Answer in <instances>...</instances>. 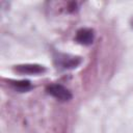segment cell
Here are the masks:
<instances>
[{"instance_id":"6da1fadb","label":"cell","mask_w":133,"mask_h":133,"mask_svg":"<svg viewBox=\"0 0 133 133\" xmlns=\"http://www.w3.org/2000/svg\"><path fill=\"white\" fill-rule=\"evenodd\" d=\"M47 91L48 94L60 101H69L72 99L71 91L61 84H51L50 86H48Z\"/></svg>"},{"instance_id":"3957f363","label":"cell","mask_w":133,"mask_h":133,"mask_svg":"<svg viewBox=\"0 0 133 133\" xmlns=\"http://www.w3.org/2000/svg\"><path fill=\"white\" fill-rule=\"evenodd\" d=\"M76 39L78 43H80L82 45H90L94 41V31L91 29L82 28V29L78 30Z\"/></svg>"},{"instance_id":"7a4b0ae2","label":"cell","mask_w":133,"mask_h":133,"mask_svg":"<svg viewBox=\"0 0 133 133\" xmlns=\"http://www.w3.org/2000/svg\"><path fill=\"white\" fill-rule=\"evenodd\" d=\"M55 62L57 65L63 68V69H73L80 64L81 59L79 57L70 56L66 54H60L58 53L55 57Z\"/></svg>"},{"instance_id":"5b68a950","label":"cell","mask_w":133,"mask_h":133,"mask_svg":"<svg viewBox=\"0 0 133 133\" xmlns=\"http://www.w3.org/2000/svg\"><path fill=\"white\" fill-rule=\"evenodd\" d=\"M12 86L15 87V89L19 90V91H26L28 89L31 88V84L29 81L27 80H22V81H12L11 82Z\"/></svg>"},{"instance_id":"277c9868","label":"cell","mask_w":133,"mask_h":133,"mask_svg":"<svg viewBox=\"0 0 133 133\" xmlns=\"http://www.w3.org/2000/svg\"><path fill=\"white\" fill-rule=\"evenodd\" d=\"M15 71L21 74H41L45 72V68L38 64H21L15 68Z\"/></svg>"}]
</instances>
